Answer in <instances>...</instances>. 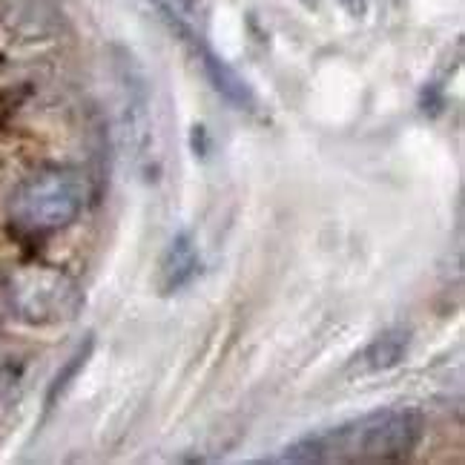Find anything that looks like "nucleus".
Instances as JSON below:
<instances>
[{
  "label": "nucleus",
  "instance_id": "f257e3e1",
  "mask_svg": "<svg viewBox=\"0 0 465 465\" xmlns=\"http://www.w3.org/2000/svg\"><path fill=\"white\" fill-rule=\"evenodd\" d=\"M425 437L422 411L391 405L362 417L322 428L291 442L279 462H400L411 457Z\"/></svg>",
  "mask_w": 465,
  "mask_h": 465
},
{
  "label": "nucleus",
  "instance_id": "f03ea898",
  "mask_svg": "<svg viewBox=\"0 0 465 465\" xmlns=\"http://www.w3.org/2000/svg\"><path fill=\"white\" fill-rule=\"evenodd\" d=\"M89 202V178L75 167H46L17 184L9 222L24 236H52L73 224Z\"/></svg>",
  "mask_w": 465,
  "mask_h": 465
},
{
  "label": "nucleus",
  "instance_id": "7ed1b4c3",
  "mask_svg": "<svg viewBox=\"0 0 465 465\" xmlns=\"http://www.w3.org/2000/svg\"><path fill=\"white\" fill-rule=\"evenodd\" d=\"M9 311L32 328H52L73 322L84 308L81 284L55 264L29 262L9 271L4 282Z\"/></svg>",
  "mask_w": 465,
  "mask_h": 465
},
{
  "label": "nucleus",
  "instance_id": "20e7f679",
  "mask_svg": "<svg viewBox=\"0 0 465 465\" xmlns=\"http://www.w3.org/2000/svg\"><path fill=\"white\" fill-rule=\"evenodd\" d=\"M115 78L121 93V121L124 138L138 164L153 158V110H150V84L133 52L115 49Z\"/></svg>",
  "mask_w": 465,
  "mask_h": 465
},
{
  "label": "nucleus",
  "instance_id": "39448f33",
  "mask_svg": "<svg viewBox=\"0 0 465 465\" xmlns=\"http://www.w3.org/2000/svg\"><path fill=\"white\" fill-rule=\"evenodd\" d=\"M182 35L190 41V46L195 52V58H199L210 86L216 89L222 98H227L232 106H239V110H256V93L250 89V84L236 73V69H232L222 55H216V52H213L202 41V35L195 29H184Z\"/></svg>",
  "mask_w": 465,
  "mask_h": 465
},
{
  "label": "nucleus",
  "instance_id": "423d86ee",
  "mask_svg": "<svg viewBox=\"0 0 465 465\" xmlns=\"http://www.w3.org/2000/svg\"><path fill=\"white\" fill-rule=\"evenodd\" d=\"M199 273H202V253H199V247H195V239L187 230L175 232L158 262V273H155L158 293L161 296L182 293L187 284L195 282Z\"/></svg>",
  "mask_w": 465,
  "mask_h": 465
},
{
  "label": "nucleus",
  "instance_id": "0eeeda50",
  "mask_svg": "<svg viewBox=\"0 0 465 465\" xmlns=\"http://www.w3.org/2000/svg\"><path fill=\"white\" fill-rule=\"evenodd\" d=\"M411 348V331L408 328H388L373 342L365 345L362 353H356L353 368L360 373H380L397 368Z\"/></svg>",
  "mask_w": 465,
  "mask_h": 465
},
{
  "label": "nucleus",
  "instance_id": "6e6552de",
  "mask_svg": "<svg viewBox=\"0 0 465 465\" xmlns=\"http://www.w3.org/2000/svg\"><path fill=\"white\" fill-rule=\"evenodd\" d=\"M93 351H95V339H93V333H89L84 342L73 351V356H69V360L61 365V371L55 373V380H52L49 393H46V411L55 408L64 400V393L73 388V382L81 377V371L89 365V360H93Z\"/></svg>",
  "mask_w": 465,
  "mask_h": 465
},
{
  "label": "nucleus",
  "instance_id": "1a4fd4ad",
  "mask_svg": "<svg viewBox=\"0 0 465 465\" xmlns=\"http://www.w3.org/2000/svg\"><path fill=\"white\" fill-rule=\"evenodd\" d=\"M161 6L170 15V21L178 32L195 29V9H199V0H161Z\"/></svg>",
  "mask_w": 465,
  "mask_h": 465
},
{
  "label": "nucleus",
  "instance_id": "9d476101",
  "mask_svg": "<svg viewBox=\"0 0 465 465\" xmlns=\"http://www.w3.org/2000/svg\"><path fill=\"white\" fill-rule=\"evenodd\" d=\"M339 6H342L348 15H353V17H362L365 9H368V0H339Z\"/></svg>",
  "mask_w": 465,
  "mask_h": 465
}]
</instances>
